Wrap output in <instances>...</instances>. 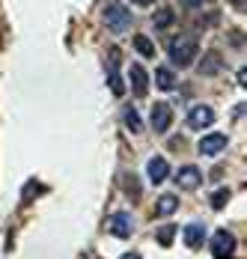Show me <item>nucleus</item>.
Returning a JSON list of instances; mask_svg holds the SVG:
<instances>
[{"label":"nucleus","mask_w":247,"mask_h":259,"mask_svg":"<svg viewBox=\"0 0 247 259\" xmlns=\"http://www.w3.org/2000/svg\"><path fill=\"white\" fill-rule=\"evenodd\" d=\"M101 21H104V27L110 33H125L134 18H131V9L128 6H122V3H107L104 12H101Z\"/></svg>","instance_id":"1"},{"label":"nucleus","mask_w":247,"mask_h":259,"mask_svg":"<svg viewBox=\"0 0 247 259\" xmlns=\"http://www.w3.org/2000/svg\"><path fill=\"white\" fill-rule=\"evenodd\" d=\"M197 51H199L197 39H176V42H170V48H167L173 66H191L197 60Z\"/></svg>","instance_id":"2"},{"label":"nucleus","mask_w":247,"mask_h":259,"mask_svg":"<svg viewBox=\"0 0 247 259\" xmlns=\"http://www.w3.org/2000/svg\"><path fill=\"white\" fill-rule=\"evenodd\" d=\"M235 253V235L229 230H218L212 235V256L215 259H232Z\"/></svg>","instance_id":"3"},{"label":"nucleus","mask_w":247,"mask_h":259,"mask_svg":"<svg viewBox=\"0 0 247 259\" xmlns=\"http://www.w3.org/2000/svg\"><path fill=\"white\" fill-rule=\"evenodd\" d=\"M149 122H152V128L158 131V134H167L170 125H173V107L167 102H155L152 104V116H149Z\"/></svg>","instance_id":"4"},{"label":"nucleus","mask_w":247,"mask_h":259,"mask_svg":"<svg viewBox=\"0 0 247 259\" xmlns=\"http://www.w3.org/2000/svg\"><path fill=\"white\" fill-rule=\"evenodd\" d=\"M215 122V110L209 107V104H194L191 107V113H188V125L194 131H202V128H209Z\"/></svg>","instance_id":"5"},{"label":"nucleus","mask_w":247,"mask_h":259,"mask_svg":"<svg viewBox=\"0 0 247 259\" xmlns=\"http://www.w3.org/2000/svg\"><path fill=\"white\" fill-rule=\"evenodd\" d=\"M107 230H110V235H116V238H128L131 230H134V218H131V211H113Z\"/></svg>","instance_id":"6"},{"label":"nucleus","mask_w":247,"mask_h":259,"mask_svg":"<svg viewBox=\"0 0 247 259\" xmlns=\"http://www.w3.org/2000/svg\"><path fill=\"white\" fill-rule=\"evenodd\" d=\"M226 143H229V140H226V134H221V131H215V134H205V137H202V140H199V155H221L223 149H226Z\"/></svg>","instance_id":"7"},{"label":"nucleus","mask_w":247,"mask_h":259,"mask_svg":"<svg viewBox=\"0 0 247 259\" xmlns=\"http://www.w3.org/2000/svg\"><path fill=\"white\" fill-rule=\"evenodd\" d=\"M128 80H131V90L137 93V99L149 93V75H146V69H143L140 63H134V66L128 69Z\"/></svg>","instance_id":"8"},{"label":"nucleus","mask_w":247,"mask_h":259,"mask_svg":"<svg viewBox=\"0 0 247 259\" xmlns=\"http://www.w3.org/2000/svg\"><path fill=\"white\" fill-rule=\"evenodd\" d=\"M199 182H202V173H199L194 164H185V167L176 173V185H179V188H188V191H191V188H199Z\"/></svg>","instance_id":"9"},{"label":"nucleus","mask_w":247,"mask_h":259,"mask_svg":"<svg viewBox=\"0 0 247 259\" xmlns=\"http://www.w3.org/2000/svg\"><path fill=\"white\" fill-rule=\"evenodd\" d=\"M149 179L155 182V185H161V182L170 179V164H167V158L155 155L149 161Z\"/></svg>","instance_id":"10"},{"label":"nucleus","mask_w":247,"mask_h":259,"mask_svg":"<svg viewBox=\"0 0 247 259\" xmlns=\"http://www.w3.org/2000/svg\"><path fill=\"white\" fill-rule=\"evenodd\" d=\"M122 116H125V128L131 131V134H140V131H143V119H140V113H137L134 104H125Z\"/></svg>","instance_id":"11"},{"label":"nucleus","mask_w":247,"mask_h":259,"mask_svg":"<svg viewBox=\"0 0 247 259\" xmlns=\"http://www.w3.org/2000/svg\"><path fill=\"white\" fill-rule=\"evenodd\" d=\"M202 238H205V227H202V224H188V227H185V244H188V247H199Z\"/></svg>","instance_id":"12"},{"label":"nucleus","mask_w":247,"mask_h":259,"mask_svg":"<svg viewBox=\"0 0 247 259\" xmlns=\"http://www.w3.org/2000/svg\"><path fill=\"white\" fill-rule=\"evenodd\" d=\"M176 208H179V197H173V194H161L158 203H155V214H173Z\"/></svg>","instance_id":"13"},{"label":"nucleus","mask_w":247,"mask_h":259,"mask_svg":"<svg viewBox=\"0 0 247 259\" xmlns=\"http://www.w3.org/2000/svg\"><path fill=\"white\" fill-rule=\"evenodd\" d=\"M155 83H158V90H173V87H176V75H173V69H167V66L155 69Z\"/></svg>","instance_id":"14"},{"label":"nucleus","mask_w":247,"mask_h":259,"mask_svg":"<svg viewBox=\"0 0 247 259\" xmlns=\"http://www.w3.org/2000/svg\"><path fill=\"white\" fill-rule=\"evenodd\" d=\"M173 21H176V12L170 9V6H164V9H158V12L152 15V24L158 27V30H167Z\"/></svg>","instance_id":"15"},{"label":"nucleus","mask_w":247,"mask_h":259,"mask_svg":"<svg viewBox=\"0 0 247 259\" xmlns=\"http://www.w3.org/2000/svg\"><path fill=\"white\" fill-rule=\"evenodd\" d=\"M218 69H221V54H215V51L205 54L202 63H199V72H202V75H215Z\"/></svg>","instance_id":"16"},{"label":"nucleus","mask_w":247,"mask_h":259,"mask_svg":"<svg viewBox=\"0 0 247 259\" xmlns=\"http://www.w3.org/2000/svg\"><path fill=\"white\" fill-rule=\"evenodd\" d=\"M176 233H179V230H176L173 224H167V227H161V230L155 233V238H158V244H161V247H170V244H173V238H176Z\"/></svg>","instance_id":"17"},{"label":"nucleus","mask_w":247,"mask_h":259,"mask_svg":"<svg viewBox=\"0 0 247 259\" xmlns=\"http://www.w3.org/2000/svg\"><path fill=\"white\" fill-rule=\"evenodd\" d=\"M107 83H110V90H113V96H125V87H122V78H119V72L110 66L107 69Z\"/></svg>","instance_id":"18"},{"label":"nucleus","mask_w":247,"mask_h":259,"mask_svg":"<svg viewBox=\"0 0 247 259\" xmlns=\"http://www.w3.org/2000/svg\"><path fill=\"white\" fill-rule=\"evenodd\" d=\"M229 197H232V188H218V191L212 194V208H223L229 203Z\"/></svg>","instance_id":"19"},{"label":"nucleus","mask_w":247,"mask_h":259,"mask_svg":"<svg viewBox=\"0 0 247 259\" xmlns=\"http://www.w3.org/2000/svg\"><path fill=\"white\" fill-rule=\"evenodd\" d=\"M134 48L143 54V57H155V45L149 36H134Z\"/></svg>","instance_id":"20"},{"label":"nucleus","mask_w":247,"mask_h":259,"mask_svg":"<svg viewBox=\"0 0 247 259\" xmlns=\"http://www.w3.org/2000/svg\"><path fill=\"white\" fill-rule=\"evenodd\" d=\"M125 194H128V197H131V200H137V197H140V179H137V176H131V173H128V176H125Z\"/></svg>","instance_id":"21"},{"label":"nucleus","mask_w":247,"mask_h":259,"mask_svg":"<svg viewBox=\"0 0 247 259\" xmlns=\"http://www.w3.org/2000/svg\"><path fill=\"white\" fill-rule=\"evenodd\" d=\"M36 194H42V185H39L36 179H30V182H27V188H24V197H21V203H30Z\"/></svg>","instance_id":"22"},{"label":"nucleus","mask_w":247,"mask_h":259,"mask_svg":"<svg viewBox=\"0 0 247 259\" xmlns=\"http://www.w3.org/2000/svg\"><path fill=\"white\" fill-rule=\"evenodd\" d=\"M182 3H185V6H191V9H197V6H202V3H205V0H182Z\"/></svg>","instance_id":"23"},{"label":"nucleus","mask_w":247,"mask_h":259,"mask_svg":"<svg viewBox=\"0 0 247 259\" xmlns=\"http://www.w3.org/2000/svg\"><path fill=\"white\" fill-rule=\"evenodd\" d=\"M131 3H137V6H149V3H155V0H131Z\"/></svg>","instance_id":"24"},{"label":"nucleus","mask_w":247,"mask_h":259,"mask_svg":"<svg viewBox=\"0 0 247 259\" xmlns=\"http://www.w3.org/2000/svg\"><path fill=\"white\" fill-rule=\"evenodd\" d=\"M235 9L241 12V9H244V0H235Z\"/></svg>","instance_id":"25"},{"label":"nucleus","mask_w":247,"mask_h":259,"mask_svg":"<svg viewBox=\"0 0 247 259\" xmlns=\"http://www.w3.org/2000/svg\"><path fill=\"white\" fill-rule=\"evenodd\" d=\"M119 259H140L137 253H125V256H119Z\"/></svg>","instance_id":"26"}]
</instances>
